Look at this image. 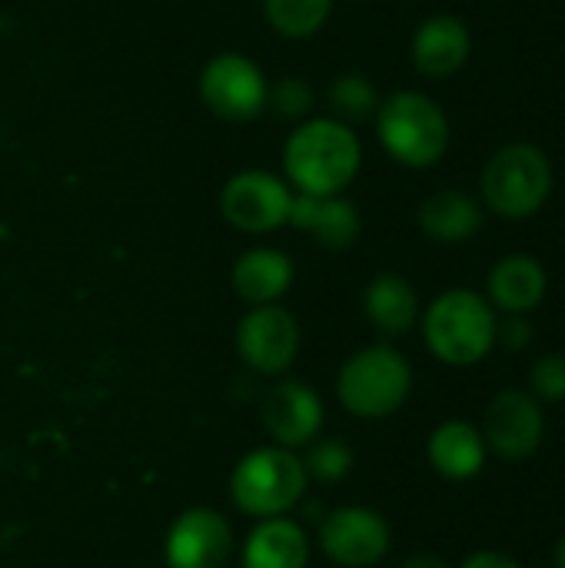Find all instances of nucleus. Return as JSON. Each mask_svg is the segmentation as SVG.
<instances>
[{
  "mask_svg": "<svg viewBox=\"0 0 565 568\" xmlns=\"http://www.w3.org/2000/svg\"><path fill=\"white\" fill-rule=\"evenodd\" d=\"M360 163L363 146L356 133L350 130V123L333 116H320L296 126V133H290L283 146V170L290 186L310 196L343 193L356 180Z\"/></svg>",
  "mask_w": 565,
  "mask_h": 568,
  "instance_id": "f257e3e1",
  "label": "nucleus"
},
{
  "mask_svg": "<svg viewBox=\"0 0 565 568\" xmlns=\"http://www.w3.org/2000/svg\"><path fill=\"white\" fill-rule=\"evenodd\" d=\"M423 339L443 366H476L496 346L500 316L493 303L476 290H446L423 313Z\"/></svg>",
  "mask_w": 565,
  "mask_h": 568,
  "instance_id": "f03ea898",
  "label": "nucleus"
},
{
  "mask_svg": "<svg viewBox=\"0 0 565 568\" xmlns=\"http://www.w3.org/2000/svg\"><path fill=\"white\" fill-rule=\"evenodd\" d=\"M316 546L333 566L370 568L390 556L393 529L386 516L370 506H340L320 523Z\"/></svg>",
  "mask_w": 565,
  "mask_h": 568,
  "instance_id": "0eeeda50",
  "label": "nucleus"
},
{
  "mask_svg": "<svg viewBox=\"0 0 565 568\" xmlns=\"http://www.w3.org/2000/svg\"><path fill=\"white\" fill-rule=\"evenodd\" d=\"M420 230L433 240V243H466L483 230V206L480 200H473L466 190H436L420 203Z\"/></svg>",
  "mask_w": 565,
  "mask_h": 568,
  "instance_id": "a211bd4d",
  "label": "nucleus"
},
{
  "mask_svg": "<svg viewBox=\"0 0 565 568\" xmlns=\"http://www.w3.org/2000/svg\"><path fill=\"white\" fill-rule=\"evenodd\" d=\"M403 568H453L443 556H433V552H416V556H410Z\"/></svg>",
  "mask_w": 565,
  "mask_h": 568,
  "instance_id": "c85d7f7f",
  "label": "nucleus"
},
{
  "mask_svg": "<svg viewBox=\"0 0 565 568\" xmlns=\"http://www.w3.org/2000/svg\"><path fill=\"white\" fill-rule=\"evenodd\" d=\"M260 419L276 446L300 449L310 446L323 429V399L313 386L300 379H283L266 393Z\"/></svg>",
  "mask_w": 565,
  "mask_h": 568,
  "instance_id": "ddd939ff",
  "label": "nucleus"
},
{
  "mask_svg": "<svg viewBox=\"0 0 565 568\" xmlns=\"http://www.w3.org/2000/svg\"><path fill=\"white\" fill-rule=\"evenodd\" d=\"M266 20L276 33L290 40H306L330 20L333 0H263Z\"/></svg>",
  "mask_w": 565,
  "mask_h": 568,
  "instance_id": "4be33fe9",
  "label": "nucleus"
},
{
  "mask_svg": "<svg viewBox=\"0 0 565 568\" xmlns=\"http://www.w3.org/2000/svg\"><path fill=\"white\" fill-rule=\"evenodd\" d=\"M430 466L450 483H470L486 469L490 449L483 433L466 419H446L430 433L426 443Z\"/></svg>",
  "mask_w": 565,
  "mask_h": 568,
  "instance_id": "f3484780",
  "label": "nucleus"
},
{
  "mask_svg": "<svg viewBox=\"0 0 565 568\" xmlns=\"http://www.w3.org/2000/svg\"><path fill=\"white\" fill-rule=\"evenodd\" d=\"M236 353L260 376H283L300 353V323L290 310L253 306L236 326Z\"/></svg>",
  "mask_w": 565,
  "mask_h": 568,
  "instance_id": "9b49d317",
  "label": "nucleus"
},
{
  "mask_svg": "<svg viewBox=\"0 0 565 568\" xmlns=\"http://www.w3.org/2000/svg\"><path fill=\"white\" fill-rule=\"evenodd\" d=\"M233 552V529L223 513L193 506L167 529L163 556L170 568H223Z\"/></svg>",
  "mask_w": 565,
  "mask_h": 568,
  "instance_id": "f8f14e48",
  "label": "nucleus"
},
{
  "mask_svg": "<svg viewBox=\"0 0 565 568\" xmlns=\"http://www.w3.org/2000/svg\"><path fill=\"white\" fill-rule=\"evenodd\" d=\"M330 103H333V110H336L340 120H366V116L376 113L380 97H376V87H373L370 77H363V73H343L330 87Z\"/></svg>",
  "mask_w": 565,
  "mask_h": 568,
  "instance_id": "b1692460",
  "label": "nucleus"
},
{
  "mask_svg": "<svg viewBox=\"0 0 565 568\" xmlns=\"http://www.w3.org/2000/svg\"><path fill=\"white\" fill-rule=\"evenodd\" d=\"M310 539L300 523L286 516L260 519L243 542V568H306Z\"/></svg>",
  "mask_w": 565,
  "mask_h": 568,
  "instance_id": "aec40b11",
  "label": "nucleus"
},
{
  "mask_svg": "<svg viewBox=\"0 0 565 568\" xmlns=\"http://www.w3.org/2000/svg\"><path fill=\"white\" fill-rule=\"evenodd\" d=\"M293 190L286 180L266 170H243L226 180L220 193V210L230 226L243 233H270L290 223Z\"/></svg>",
  "mask_w": 565,
  "mask_h": 568,
  "instance_id": "1a4fd4ad",
  "label": "nucleus"
},
{
  "mask_svg": "<svg viewBox=\"0 0 565 568\" xmlns=\"http://www.w3.org/2000/svg\"><path fill=\"white\" fill-rule=\"evenodd\" d=\"M290 223L303 233H310L320 246L326 250H346L356 243L363 223H360V210L353 200H346L343 193L336 196H310V193H296L293 206H290Z\"/></svg>",
  "mask_w": 565,
  "mask_h": 568,
  "instance_id": "dca6fc26",
  "label": "nucleus"
},
{
  "mask_svg": "<svg viewBox=\"0 0 565 568\" xmlns=\"http://www.w3.org/2000/svg\"><path fill=\"white\" fill-rule=\"evenodd\" d=\"M353 449L343 443V439H313L306 456H303V469H306V479L313 483H323V486H333V483H343L350 473H353Z\"/></svg>",
  "mask_w": 565,
  "mask_h": 568,
  "instance_id": "5701e85b",
  "label": "nucleus"
},
{
  "mask_svg": "<svg viewBox=\"0 0 565 568\" xmlns=\"http://www.w3.org/2000/svg\"><path fill=\"white\" fill-rule=\"evenodd\" d=\"M230 283L236 296L246 300L250 306H270L280 296H286V290L293 286V260L283 250H270V246L246 250L233 263Z\"/></svg>",
  "mask_w": 565,
  "mask_h": 568,
  "instance_id": "412c9836",
  "label": "nucleus"
},
{
  "mask_svg": "<svg viewBox=\"0 0 565 568\" xmlns=\"http://www.w3.org/2000/svg\"><path fill=\"white\" fill-rule=\"evenodd\" d=\"M546 293L549 273L533 253H509L486 276V300L506 316H529L536 306H543Z\"/></svg>",
  "mask_w": 565,
  "mask_h": 568,
  "instance_id": "2eb2a0df",
  "label": "nucleus"
},
{
  "mask_svg": "<svg viewBox=\"0 0 565 568\" xmlns=\"http://www.w3.org/2000/svg\"><path fill=\"white\" fill-rule=\"evenodd\" d=\"M529 386L539 403H565V353H546L529 369Z\"/></svg>",
  "mask_w": 565,
  "mask_h": 568,
  "instance_id": "393cba45",
  "label": "nucleus"
},
{
  "mask_svg": "<svg viewBox=\"0 0 565 568\" xmlns=\"http://www.w3.org/2000/svg\"><path fill=\"white\" fill-rule=\"evenodd\" d=\"M310 479L296 449L263 446L246 453L230 473V499L243 516H286L306 493Z\"/></svg>",
  "mask_w": 565,
  "mask_h": 568,
  "instance_id": "423d86ee",
  "label": "nucleus"
},
{
  "mask_svg": "<svg viewBox=\"0 0 565 568\" xmlns=\"http://www.w3.org/2000/svg\"><path fill=\"white\" fill-rule=\"evenodd\" d=\"M363 313L376 333H383L390 339L406 336L420 320L416 286L400 273H380L363 290Z\"/></svg>",
  "mask_w": 565,
  "mask_h": 568,
  "instance_id": "6ab92c4d",
  "label": "nucleus"
},
{
  "mask_svg": "<svg viewBox=\"0 0 565 568\" xmlns=\"http://www.w3.org/2000/svg\"><path fill=\"white\" fill-rule=\"evenodd\" d=\"M413 393V366L390 343L356 349L336 376L340 406L356 419H390Z\"/></svg>",
  "mask_w": 565,
  "mask_h": 568,
  "instance_id": "20e7f679",
  "label": "nucleus"
},
{
  "mask_svg": "<svg viewBox=\"0 0 565 568\" xmlns=\"http://www.w3.org/2000/svg\"><path fill=\"white\" fill-rule=\"evenodd\" d=\"M470 53H473L470 27H466L456 13L426 17V20L416 27L413 43H410L413 67H416L423 77H433V80H446V77L460 73V70L466 67Z\"/></svg>",
  "mask_w": 565,
  "mask_h": 568,
  "instance_id": "4468645a",
  "label": "nucleus"
},
{
  "mask_svg": "<svg viewBox=\"0 0 565 568\" xmlns=\"http://www.w3.org/2000/svg\"><path fill=\"white\" fill-rule=\"evenodd\" d=\"M376 133L383 150L406 170H430L450 150L446 110L420 90H400L376 106Z\"/></svg>",
  "mask_w": 565,
  "mask_h": 568,
  "instance_id": "7ed1b4c3",
  "label": "nucleus"
},
{
  "mask_svg": "<svg viewBox=\"0 0 565 568\" xmlns=\"http://www.w3.org/2000/svg\"><path fill=\"white\" fill-rule=\"evenodd\" d=\"M200 97L220 120L250 123L266 110L270 87L263 70L243 53H216L200 73Z\"/></svg>",
  "mask_w": 565,
  "mask_h": 568,
  "instance_id": "6e6552de",
  "label": "nucleus"
},
{
  "mask_svg": "<svg viewBox=\"0 0 565 568\" xmlns=\"http://www.w3.org/2000/svg\"><path fill=\"white\" fill-rule=\"evenodd\" d=\"M266 103H273V110L280 113V116H306L310 113V106H313V87L303 80V77H283L273 90H270V100Z\"/></svg>",
  "mask_w": 565,
  "mask_h": 568,
  "instance_id": "a878e982",
  "label": "nucleus"
},
{
  "mask_svg": "<svg viewBox=\"0 0 565 568\" xmlns=\"http://www.w3.org/2000/svg\"><path fill=\"white\" fill-rule=\"evenodd\" d=\"M553 562H556V568H565V536L556 542V549H553Z\"/></svg>",
  "mask_w": 565,
  "mask_h": 568,
  "instance_id": "c756f323",
  "label": "nucleus"
},
{
  "mask_svg": "<svg viewBox=\"0 0 565 568\" xmlns=\"http://www.w3.org/2000/svg\"><path fill=\"white\" fill-rule=\"evenodd\" d=\"M496 343L509 353H519L533 343V323L526 316H506L496 326Z\"/></svg>",
  "mask_w": 565,
  "mask_h": 568,
  "instance_id": "bb28decb",
  "label": "nucleus"
},
{
  "mask_svg": "<svg viewBox=\"0 0 565 568\" xmlns=\"http://www.w3.org/2000/svg\"><path fill=\"white\" fill-rule=\"evenodd\" d=\"M480 433H483L490 453H496L506 463H523L543 446L546 416L533 393L503 389L500 396L490 399Z\"/></svg>",
  "mask_w": 565,
  "mask_h": 568,
  "instance_id": "9d476101",
  "label": "nucleus"
},
{
  "mask_svg": "<svg viewBox=\"0 0 565 568\" xmlns=\"http://www.w3.org/2000/svg\"><path fill=\"white\" fill-rule=\"evenodd\" d=\"M460 568H523L516 559H509V556H503V552H490V549H483V552H473L470 559H463V566Z\"/></svg>",
  "mask_w": 565,
  "mask_h": 568,
  "instance_id": "cd10ccee",
  "label": "nucleus"
},
{
  "mask_svg": "<svg viewBox=\"0 0 565 568\" xmlns=\"http://www.w3.org/2000/svg\"><path fill=\"white\" fill-rule=\"evenodd\" d=\"M556 186V170L546 150L536 143H506L500 146L480 176V193L486 210L503 220H529L536 216Z\"/></svg>",
  "mask_w": 565,
  "mask_h": 568,
  "instance_id": "39448f33",
  "label": "nucleus"
}]
</instances>
